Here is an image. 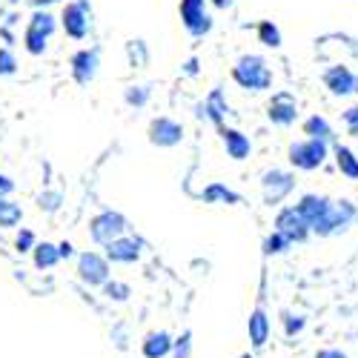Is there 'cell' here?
Masks as SVG:
<instances>
[{"label":"cell","instance_id":"1","mask_svg":"<svg viewBox=\"0 0 358 358\" xmlns=\"http://www.w3.org/2000/svg\"><path fill=\"white\" fill-rule=\"evenodd\" d=\"M232 78L238 80V86L250 89V92H264V89H270V83H273V72L266 69V61L258 55H244L241 61L235 64Z\"/></svg>","mask_w":358,"mask_h":358},{"label":"cell","instance_id":"2","mask_svg":"<svg viewBox=\"0 0 358 358\" xmlns=\"http://www.w3.org/2000/svg\"><path fill=\"white\" fill-rule=\"evenodd\" d=\"M327 152H330L327 141L307 138V141H298V143L289 146V164H292L295 169L313 172V169H318V166L327 161Z\"/></svg>","mask_w":358,"mask_h":358},{"label":"cell","instance_id":"3","mask_svg":"<svg viewBox=\"0 0 358 358\" xmlns=\"http://www.w3.org/2000/svg\"><path fill=\"white\" fill-rule=\"evenodd\" d=\"M89 232H92V238L98 244L109 247L112 241H117V238H124L127 218L121 213H101V215L92 218V224H89Z\"/></svg>","mask_w":358,"mask_h":358},{"label":"cell","instance_id":"4","mask_svg":"<svg viewBox=\"0 0 358 358\" xmlns=\"http://www.w3.org/2000/svg\"><path fill=\"white\" fill-rule=\"evenodd\" d=\"M295 187V175L284 172V169H270L261 178V189H264V201L266 203H278L284 201Z\"/></svg>","mask_w":358,"mask_h":358},{"label":"cell","instance_id":"5","mask_svg":"<svg viewBox=\"0 0 358 358\" xmlns=\"http://www.w3.org/2000/svg\"><path fill=\"white\" fill-rule=\"evenodd\" d=\"M355 215H358V213H355V206H352L350 201H338V203L333 206V213L327 215V218H324L313 232H315V235H321V238L338 235V232H344V229L355 221Z\"/></svg>","mask_w":358,"mask_h":358},{"label":"cell","instance_id":"6","mask_svg":"<svg viewBox=\"0 0 358 358\" xmlns=\"http://www.w3.org/2000/svg\"><path fill=\"white\" fill-rule=\"evenodd\" d=\"M78 275L83 284L89 287H98V284H109V261L101 258L98 252H83L78 258Z\"/></svg>","mask_w":358,"mask_h":358},{"label":"cell","instance_id":"7","mask_svg":"<svg viewBox=\"0 0 358 358\" xmlns=\"http://www.w3.org/2000/svg\"><path fill=\"white\" fill-rule=\"evenodd\" d=\"M275 232H281L289 244H292V241L298 244V241H304V238H307L313 229H310V224H307L301 215H298L295 206H287V210H281L278 218H275Z\"/></svg>","mask_w":358,"mask_h":358},{"label":"cell","instance_id":"8","mask_svg":"<svg viewBox=\"0 0 358 358\" xmlns=\"http://www.w3.org/2000/svg\"><path fill=\"white\" fill-rule=\"evenodd\" d=\"M333 201L327 198V195H304L301 201L295 203V210H298V215H301L307 224H310V229H315L327 215L333 213Z\"/></svg>","mask_w":358,"mask_h":358},{"label":"cell","instance_id":"9","mask_svg":"<svg viewBox=\"0 0 358 358\" xmlns=\"http://www.w3.org/2000/svg\"><path fill=\"white\" fill-rule=\"evenodd\" d=\"M89 17H92V12H89V3L86 0H75V3H69L64 9V29H66V35L80 41L86 38L89 32Z\"/></svg>","mask_w":358,"mask_h":358},{"label":"cell","instance_id":"10","mask_svg":"<svg viewBox=\"0 0 358 358\" xmlns=\"http://www.w3.org/2000/svg\"><path fill=\"white\" fill-rule=\"evenodd\" d=\"M149 141L155 146H175L184 141V127L172 121V117H155V121L149 124Z\"/></svg>","mask_w":358,"mask_h":358},{"label":"cell","instance_id":"11","mask_svg":"<svg viewBox=\"0 0 358 358\" xmlns=\"http://www.w3.org/2000/svg\"><path fill=\"white\" fill-rule=\"evenodd\" d=\"M98 49H83V52H78L75 57H72V75H75V80L80 83V86H86V83H92L95 80V75H98Z\"/></svg>","mask_w":358,"mask_h":358},{"label":"cell","instance_id":"12","mask_svg":"<svg viewBox=\"0 0 358 358\" xmlns=\"http://www.w3.org/2000/svg\"><path fill=\"white\" fill-rule=\"evenodd\" d=\"M324 83H327V89H330L333 95H338V98L355 92V75H352L347 66H330V69L324 72Z\"/></svg>","mask_w":358,"mask_h":358},{"label":"cell","instance_id":"13","mask_svg":"<svg viewBox=\"0 0 358 358\" xmlns=\"http://www.w3.org/2000/svg\"><path fill=\"white\" fill-rule=\"evenodd\" d=\"M141 258V241L135 238H117L106 247V261H115V264H135Z\"/></svg>","mask_w":358,"mask_h":358},{"label":"cell","instance_id":"14","mask_svg":"<svg viewBox=\"0 0 358 358\" xmlns=\"http://www.w3.org/2000/svg\"><path fill=\"white\" fill-rule=\"evenodd\" d=\"M221 138H224V146H227V155H229L232 161H244V158H250L252 143H250V138H247L244 132L221 127Z\"/></svg>","mask_w":358,"mask_h":358},{"label":"cell","instance_id":"15","mask_svg":"<svg viewBox=\"0 0 358 358\" xmlns=\"http://www.w3.org/2000/svg\"><path fill=\"white\" fill-rule=\"evenodd\" d=\"M270 121L273 124H278V127H289V124H295V117H298V106H295V101L289 98V95H275L273 98V103H270Z\"/></svg>","mask_w":358,"mask_h":358},{"label":"cell","instance_id":"16","mask_svg":"<svg viewBox=\"0 0 358 358\" xmlns=\"http://www.w3.org/2000/svg\"><path fill=\"white\" fill-rule=\"evenodd\" d=\"M247 330H250V341H252L255 350H261L266 341H270L273 324H270V318H266V313H264L261 307L252 310V315H250V321H247Z\"/></svg>","mask_w":358,"mask_h":358},{"label":"cell","instance_id":"17","mask_svg":"<svg viewBox=\"0 0 358 358\" xmlns=\"http://www.w3.org/2000/svg\"><path fill=\"white\" fill-rule=\"evenodd\" d=\"M172 336L164 333V330H155V333H149L143 338V358H169L172 355Z\"/></svg>","mask_w":358,"mask_h":358},{"label":"cell","instance_id":"18","mask_svg":"<svg viewBox=\"0 0 358 358\" xmlns=\"http://www.w3.org/2000/svg\"><path fill=\"white\" fill-rule=\"evenodd\" d=\"M227 112H229V106H227V101H224V95H221V89H213L210 98H206V101L198 106V115H201V117H210V121L218 124V127H221V121H224Z\"/></svg>","mask_w":358,"mask_h":358},{"label":"cell","instance_id":"19","mask_svg":"<svg viewBox=\"0 0 358 358\" xmlns=\"http://www.w3.org/2000/svg\"><path fill=\"white\" fill-rule=\"evenodd\" d=\"M203 3H206V0H181V20H184V26L189 29V32L206 17Z\"/></svg>","mask_w":358,"mask_h":358},{"label":"cell","instance_id":"20","mask_svg":"<svg viewBox=\"0 0 358 358\" xmlns=\"http://www.w3.org/2000/svg\"><path fill=\"white\" fill-rule=\"evenodd\" d=\"M336 164L341 169V175H347L350 181H358V155L347 146H336Z\"/></svg>","mask_w":358,"mask_h":358},{"label":"cell","instance_id":"21","mask_svg":"<svg viewBox=\"0 0 358 358\" xmlns=\"http://www.w3.org/2000/svg\"><path fill=\"white\" fill-rule=\"evenodd\" d=\"M304 135H310L315 141H330L333 138V127H330V121H327L324 115H313V117L304 121Z\"/></svg>","mask_w":358,"mask_h":358},{"label":"cell","instance_id":"22","mask_svg":"<svg viewBox=\"0 0 358 358\" xmlns=\"http://www.w3.org/2000/svg\"><path fill=\"white\" fill-rule=\"evenodd\" d=\"M57 261H61V247H55L49 241L35 247V266H38V270H52Z\"/></svg>","mask_w":358,"mask_h":358},{"label":"cell","instance_id":"23","mask_svg":"<svg viewBox=\"0 0 358 358\" xmlns=\"http://www.w3.org/2000/svg\"><path fill=\"white\" fill-rule=\"evenodd\" d=\"M203 201L206 203H238V201H241V195L227 189L224 184H210L203 189Z\"/></svg>","mask_w":358,"mask_h":358},{"label":"cell","instance_id":"24","mask_svg":"<svg viewBox=\"0 0 358 358\" xmlns=\"http://www.w3.org/2000/svg\"><path fill=\"white\" fill-rule=\"evenodd\" d=\"M258 41L270 49H278L281 46V29L273 20H261L258 23Z\"/></svg>","mask_w":358,"mask_h":358},{"label":"cell","instance_id":"25","mask_svg":"<svg viewBox=\"0 0 358 358\" xmlns=\"http://www.w3.org/2000/svg\"><path fill=\"white\" fill-rule=\"evenodd\" d=\"M20 218H23L20 206L12 203V201H6V198H0V227H17Z\"/></svg>","mask_w":358,"mask_h":358},{"label":"cell","instance_id":"26","mask_svg":"<svg viewBox=\"0 0 358 358\" xmlns=\"http://www.w3.org/2000/svg\"><path fill=\"white\" fill-rule=\"evenodd\" d=\"M46 35L43 32H38V29H32V26H26V38H23V43H26V52L29 55H43L46 52Z\"/></svg>","mask_w":358,"mask_h":358},{"label":"cell","instance_id":"27","mask_svg":"<svg viewBox=\"0 0 358 358\" xmlns=\"http://www.w3.org/2000/svg\"><path fill=\"white\" fill-rule=\"evenodd\" d=\"M284 250H289V241H287L281 232L273 229V235H266V241H264V252L266 255H281Z\"/></svg>","mask_w":358,"mask_h":358},{"label":"cell","instance_id":"28","mask_svg":"<svg viewBox=\"0 0 358 358\" xmlns=\"http://www.w3.org/2000/svg\"><path fill=\"white\" fill-rule=\"evenodd\" d=\"M29 26L38 29V32H43V35L49 38V35L55 32V17H52L49 12H41V9H38V12L32 15V20H29Z\"/></svg>","mask_w":358,"mask_h":358},{"label":"cell","instance_id":"29","mask_svg":"<svg viewBox=\"0 0 358 358\" xmlns=\"http://www.w3.org/2000/svg\"><path fill=\"white\" fill-rule=\"evenodd\" d=\"M192 355V333H184L181 338L175 341V347H172V355L169 358H189Z\"/></svg>","mask_w":358,"mask_h":358},{"label":"cell","instance_id":"30","mask_svg":"<svg viewBox=\"0 0 358 358\" xmlns=\"http://www.w3.org/2000/svg\"><path fill=\"white\" fill-rule=\"evenodd\" d=\"M103 289H106V295L112 298V301H127L129 298V284H121V281H109Z\"/></svg>","mask_w":358,"mask_h":358},{"label":"cell","instance_id":"31","mask_svg":"<svg viewBox=\"0 0 358 358\" xmlns=\"http://www.w3.org/2000/svg\"><path fill=\"white\" fill-rule=\"evenodd\" d=\"M15 247H17L20 252H29V250L35 252V247H38V244H35V235L29 232V229H20L17 238H15Z\"/></svg>","mask_w":358,"mask_h":358},{"label":"cell","instance_id":"32","mask_svg":"<svg viewBox=\"0 0 358 358\" xmlns=\"http://www.w3.org/2000/svg\"><path fill=\"white\" fill-rule=\"evenodd\" d=\"M17 69V61L9 49H0V75H15Z\"/></svg>","mask_w":358,"mask_h":358},{"label":"cell","instance_id":"33","mask_svg":"<svg viewBox=\"0 0 358 358\" xmlns=\"http://www.w3.org/2000/svg\"><path fill=\"white\" fill-rule=\"evenodd\" d=\"M146 98H149V89L146 86H132L129 92H127V103H132V106H143Z\"/></svg>","mask_w":358,"mask_h":358},{"label":"cell","instance_id":"34","mask_svg":"<svg viewBox=\"0 0 358 358\" xmlns=\"http://www.w3.org/2000/svg\"><path fill=\"white\" fill-rule=\"evenodd\" d=\"M304 324H307V321H304L301 315H287V318H284V330H287V336H295V333L304 330Z\"/></svg>","mask_w":358,"mask_h":358},{"label":"cell","instance_id":"35","mask_svg":"<svg viewBox=\"0 0 358 358\" xmlns=\"http://www.w3.org/2000/svg\"><path fill=\"white\" fill-rule=\"evenodd\" d=\"M344 124H347L350 135L358 138V106H350V109L344 112Z\"/></svg>","mask_w":358,"mask_h":358},{"label":"cell","instance_id":"36","mask_svg":"<svg viewBox=\"0 0 358 358\" xmlns=\"http://www.w3.org/2000/svg\"><path fill=\"white\" fill-rule=\"evenodd\" d=\"M57 201H61V195H57V192H49V195H41V198H38L41 210H49V213L57 210Z\"/></svg>","mask_w":358,"mask_h":358},{"label":"cell","instance_id":"37","mask_svg":"<svg viewBox=\"0 0 358 358\" xmlns=\"http://www.w3.org/2000/svg\"><path fill=\"white\" fill-rule=\"evenodd\" d=\"M315 358H347V352H341L336 347H324V350L315 352Z\"/></svg>","mask_w":358,"mask_h":358},{"label":"cell","instance_id":"38","mask_svg":"<svg viewBox=\"0 0 358 358\" xmlns=\"http://www.w3.org/2000/svg\"><path fill=\"white\" fill-rule=\"evenodd\" d=\"M12 189H15V184L9 181L6 175H0V192H12Z\"/></svg>","mask_w":358,"mask_h":358},{"label":"cell","instance_id":"39","mask_svg":"<svg viewBox=\"0 0 358 358\" xmlns=\"http://www.w3.org/2000/svg\"><path fill=\"white\" fill-rule=\"evenodd\" d=\"M72 252H75V247H72L69 241H64V244H61V258H72Z\"/></svg>","mask_w":358,"mask_h":358},{"label":"cell","instance_id":"40","mask_svg":"<svg viewBox=\"0 0 358 358\" xmlns=\"http://www.w3.org/2000/svg\"><path fill=\"white\" fill-rule=\"evenodd\" d=\"M29 3H32V6H52V3H57V0H29Z\"/></svg>","mask_w":358,"mask_h":358},{"label":"cell","instance_id":"41","mask_svg":"<svg viewBox=\"0 0 358 358\" xmlns=\"http://www.w3.org/2000/svg\"><path fill=\"white\" fill-rule=\"evenodd\" d=\"M232 3V0H213V6H218V9H227Z\"/></svg>","mask_w":358,"mask_h":358},{"label":"cell","instance_id":"42","mask_svg":"<svg viewBox=\"0 0 358 358\" xmlns=\"http://www.w3.org/2000/svg\"><path fill=\"white\" fill-rule=\"evenodd\" d=\"M238 358H255V355H250V352H247V355H238Z\"/></svg>","mask_w":358,"mask_h":358},{"label":"cell","instance_id":"43","mask_svg":"<svg viewBox=\"0 0 358 358\" xmlns=\"http://www.w3.org/2000/svg\"><path fill=\"white\" fill-rule=\"evenodd\" d=\"M355 92H358V75H355Z\"/></svg>","mask_w":358,"mask_h":358},{"label":"cell","instance_id":"44","mask_svg":"<svg viewBox=\"0 0 358 358\" xmlns=\"http://www.w3.org/2000/svg\"><path fill=\"white\" fill-rule=\"evenodd\" d=\"M9 3H12V6H15V3H20V0H9Z\"/></svg>","mask_w":358,"mask_h":358}]
</instances>
